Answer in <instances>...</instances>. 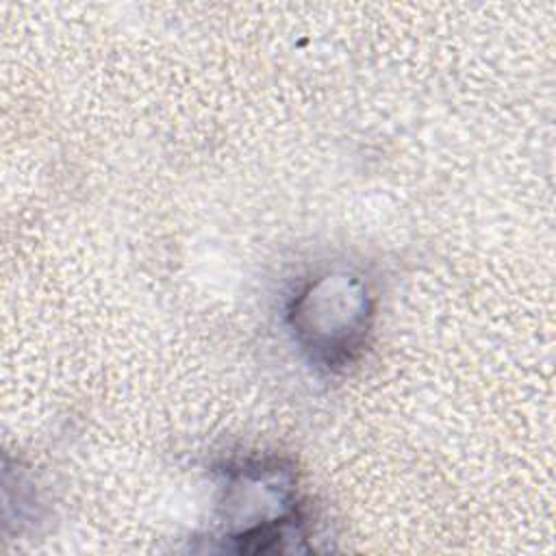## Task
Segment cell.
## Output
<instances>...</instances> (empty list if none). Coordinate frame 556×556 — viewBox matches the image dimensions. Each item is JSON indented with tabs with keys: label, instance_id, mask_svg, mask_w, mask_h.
<instances>
[{
	"label": "cell",
	"instance_id": "6da1fadb",
	"mask_svg": "<svg viewBox=\"0 0 556 556\" xmlns=\"http://www.w3.org/2000/svg\"><path fill=\"white\" fill-rule=\"evenodd\" d=\"M289 326L308 358L328 371L345 369L365 348L374 317L367 282L352 271H328L293 295Z\"/></svg>",
	"mask_w": 556,
	"mask_h": 556
}]
</instances>
